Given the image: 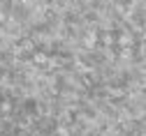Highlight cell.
Segmentation results:
<instances>
[{
    "label": "cell",
    "instance_id": "2",
    "mask_svg": "<svg viewBox=\"0 0 146 136\" xmlns=\"http://www.w3.org/2000/svg\"><path fill=\"white\" fill-rule=\"evenodd\" d=\"M58 136H70V134H67V129H60V131H58Z\"/></svg>",
    "mask_w": 146,
    "mask_h": 136
},
{
    "label": "cell",
    "instance_id": "1",
    "mask_svg": "<svg viewBox=\"0 0 146 136\" xmlns=\"http://www.w3.org/2000/svg\"><path fill=\"white\" fill-rule=\"evenodd\" d=\"M37 65H44V62H49V58H46V53H35V58H33Z\"/></svg>",
    "mask_w": 146,
    "mask_h": 136
}]
</instances>
